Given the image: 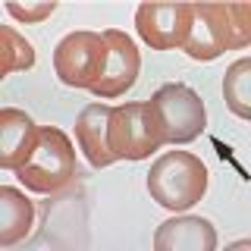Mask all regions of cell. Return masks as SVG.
I'll list each match as a JSON object with an SVG mask.
<instances>
[{
    "label": "cell",
    "instance_id": "5b68a950",
    "mask_svg": "<svg viewBox=\"0 0 251 251\" xmlns=\"http://www.w3.org/2000/svg\"><path fill=\"white\" fill-rule=\"evenodd\" d=\"M151 110L167 145H188V141L201 138L204 126H207V110H204L201 94H195L182 82H170L157 88L151 98Z\"/></svg>",
    "mask_w": 251,
    "mask_h": 251
},
{
    "label": "cell",
    "instance_id": "7c38bea8",
    "mask_svg": "<svg viewBox=\"0 0 251 251\" xmlns=\"http://www.w3.org/2000/svg\"><path fill=\"white\" fill-rule=\"evenodd\" d=\"M35 226V204L19 188L3 185L0 188V245H16L31 232Z\"/></svg>",
    "mask_w": 251,
    "mask_h": 251
},
{
    "label": "cell",
    "instance_id": "8992f818",
    "mask_svg": "<svg viewBox=\"0 0 251 251\" xmlns=\"http://www.w3.org/2000/svg\"><path fill=\"white\" fill-rule=\"evenodd\" d=\"M107 57V41L100 31H69L53 47V69L69 88H94Z\"/></svg>",
    "mask_w": 251,
    "mask_h": 251
},
{
    "label": "cell",
    "instance_id": "30bf717a",
    "mask_svg": "<svg viewBox=\"0 0 251 251\" xmlns=\"http://www.w3.org/2000/svg\"><path fill=\"white\" fill-rule=\"evenodd\" d=\"M157 251H214L217 229L204 217H173L154 232Z\"/></svg>",
    "mask_w": 251,
    "mask_h": 251
},
{
    "label": "cell",
    "instance_id": "ba28073f",
    "mask_svg": "<svg viewBox=\"0 0 251 251\" xmlns=\"http://www.w3.org/2000/svg\"><path fill=\"white\" fill-rule=\"evenodd\" d=\"M192 25V3H141L135 10V28L154 50L182 47Z\"/></svg>",
    "mask_w": 251,
    "mask_h": 251
},
{
    "label": "cell",
    "instance_id": "9c48e42d",
    "mask_svg": "<svg viewBox=\"0 0 251 251\" xmlns=\"http://www.w3.org/2000/svg\"><path fill=\"white\" fill-rule=\"evenodd\" d=\"M38 132H41V126H35L28 113H22L16 107L0 110V167L13 173L19 170L35 151Z\"/></svg>",
    "mask_w": 251,
    "mask_h": 251
},
{
    "label": "cell",
    "instance_id": "9a60e30c",
    "mask_svg": "<svg viewBox=\"0 0 251 251\" xmlns=\"http://www.w3.org/2000/svg\"><path fill=\"white\" fill-rule=\"evenodd\" d=\"M6 10H10L16 19H22V22H44L47 16L57 10V3H53V0H44V3H13L10 0Z\"/></svg>",
    "mask_w": 251,
    "mask_h": 251
},
{
    "label": "cell",
    "instance_id": "5bb4252c",
    "mask_svg": "<svg viewBox=\"0 0 251 251\" xmlns=\"http://www.w3.org/2000/svg\"><path fill=\"white\" fill-rule=\"evenodd\" d=\"M0 35H3L0 75H10V73H19V69H31V66H35V47H31L13 25H3V28H0Z\"/></svg>",
    "mask_w": 251,
    "mask_h": 251
},
{
    "label": "cell",
    "instance_id": "3957f363",
    "mask_svg": "<svg viewBox=\"0 0 251 251\" xmlns=\"http://www.w3.org/2000/svg\"><path fill=\"white\" fill-rule=\"evenodd\" d=\"M75 176V148L69 135L57 126H41L35 141V151L19 170L16 179L28 188V192H60L63 185H69Z\"/></svg>",
    "mask_w": 251,
    "mask_h": 251
},
{
    "label": "cell",
    "instance_id": "7a4b0ae2",
    "mask_svg": "<svg viewBox=\"0 0 251 251\" xmlns=\"http://www.w3.org/2000/svg\"><path fill=\"white\" fill-rule=\"evenodd\" d=\"M148 192L167 210H188L207 192V167L188 151H167L151 163Z\"/></svg>",
    "mask_w": 251,
    "mask_h": 251
},
{
    "label": "cell",
    "instance_id": "8fae6325",
    "mask_svg": "<svg viewBox=\"0 0 251 251\" xmlns=\"http://www.w3.org/2000/svg\"><path fill=\"white\" fill-rule=\"evenodd\" d=\"M110 113H113V107L107 104H88L75 120V141L88 157V163L98 170L116 163L113 151H110Z\"/></svg>",
    "mask_w": 251,
    "mask_h": 251
},
{
    "label": "cell",
    "instance_id": "277c9868",
    "mask_svg": "<svg viewBox=\"0 0 251 251\" xmlns=\"http://www.w3.org/2000/svg\"><path fill=\"white\" fill-rule=\"evenodd\" d=\"M167 145L157 126L151 100L120 104L110 113V151L113 160H145Z\"/></svg>",
    "mask_w": 251,
    "mask_h": 251
},
{
    "label": "cell",
    "instance_id": "6da1fadb",
    "mask_svg": "<svg viewBox=\"0 0 251 251\" xmlns=\"http://www.w3.org/2000/svg\"><path fill=\"white\" fill-rule=\"evenodd\" d=\"M251 44L248 3H192V25L182 50L192 60H217L223 50Z\"/></svg>",
    "mask_w": 251,
    "mask_h": 251
},
{
    "label": "cell",
    "instance_id": "4fadbf2b",
    "mask_svg": "<svg viewBox=\"0 0 251 251\" xmlns=\"http://www.w3.org/2000/svg\"><path fill=\"white\" fill-rule=\"evenodd\" d=\"M223 98H226V107H229L235 116L251 120V60L242 57L226 69Z\"/></svg>",
    "mask_w": 251,
    "mask_h": 251
},
{
    "label": "cell",
    "instance_id": "52a82bcc",
    "mask_svg": "<svg viewBox=\"0 0 251 251\" xmlns=\"http://www.w3.org/2000/svg\"><path fill=\"white\" fill-rule=\"evenodd\" d=\"M100 35L107 41V57H104V69H100V78L94 82L91 94L100 100H113L135 85L138 69H141V53L135 41L120 28H107Z\"/></svg>",
    "mask_w": 251,
    "mask_h": 251
}]
</instances>
